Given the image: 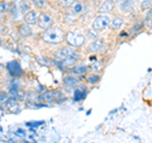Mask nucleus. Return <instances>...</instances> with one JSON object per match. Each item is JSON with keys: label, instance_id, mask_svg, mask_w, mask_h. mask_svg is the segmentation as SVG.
<instances>
[{"label": "nucleus", "instance_id": "nucleus-1", "mask_svg": "<svg viewBox=\"0 0 152 143\" xmlns=\"http://www.w3.org/2000/svg\"><path fill=\"white\" fill-rule=\"evenodd\" d=\"M80 58H81L80 52L76 48H74V47L69 46V45L62 46L61 48H58L53 53V60L61 61V62L65 65V67L67 69V71L72 67L74 65L77 63V61Z\"/></svg>", "mask_w": 152, "mask_h": 143}, {"label": "nucleus", "instance_id": "nucleus-2", "mask_svg": "<svg viewBox=\"0 0 152 143\" xmlns=\"http://www.w3.org/2000/svg\"><path fill=\"white\" fill-rule=\"evenodd\" d=\"M65 31L60 26H52L47 29L42 31L41 33V41H43L45 43L51 45V46H58L62 42H65Z\"/></svg>", "mask_w": 152, "mask_h": 143}, {"label": "nucleus", "instance_id": "nucleus-3", "mask_svg": "<svg viewBox=\"0 0 152 143\" xmlns=\"http://www.w3.org/2000/svg\"><path fill=\"white\" fill-rule=\"evenodd\" d=\"M65 42H66V45L74 47V48H76V50H79V48H81V47H84L85 43H86V37L80 32L69 31V32H66Z\"/></svg>", "mask_w": 152, "mask_h": 143}, {"label": "nucleus", "instance_id": "nucleus-4", "mask_svg": "<svg viewBox=\"0 0 152 143\" xmlns=\"http://www.w3.org/2000/svg\"><path fill=\"white\" fill-rule=\"evenodd\" d=\"M110 22H112V18L109 17V14H99V15H96L93 19L91 28L96 32H103L110 26Z\"/></svg>", "mask_w": 152, "mask_h": 143}, {"label": "nucleus", "instance_id": "nucleus-5", "mask_svg": "<svg viewBox=\"0 0 152 143\" xmlns=\"http://www.w3.org/2000/svg\"><path fill=\"white\" fill-rule=\"evenodd\" d=\"M5 69H7V72L12 76L13 79H18L23 75V69H22V65L19 61L17 60H13V61H9V62L5 65Z\"/></svg>", "mask_w": 152, "mask_h": 143}, {"label": "nucleus", "instance_id": "nucleus-6", "mask_svg": "<svg viewBox=\"0 0 152 143\" xmlns=\"http://www.w3.org/2000/svg\"><path fill=\"white\" fill-rule=\"evenodd\" d=\"M53 22H55V19L51 15V13L48 12H42L39 13V18H38V23H37V26L41 28V29H47V28H50L53 26Z\"/></svg>", "mask_w": 152, "mask_h": 143}, {"label": "nucleus", "instance_id": "nucleus-7", "mask_svg": "<svg viewBox=\"0 0 152 143\" xmlns=\"http://www.w3.org/2000/svg\"><path fill=\"white\" fill-rule=\"evenodd\" d=\"M62 84H64V86L66 89H75V88H77L79 85H80V79H79V76H75L72 74H69V75L64 76Z\"/></svg>", "mask_w": 152, "mask_h": 143}, {"label": "nucleus", "instance_id": "nucleus-8", "mask_svg": "<svg viewBox=\"0 0 152 143\" xmlns=\"http://www.w3.org/2000/svg\"><path fill=\"white\" fill-rule=\"evenodd\" d=\"M89 70H90V66L85 65V63H79V62H77V63L74 65L69 70V72L72 74V75H75V76H79V77H80V76L86 75Z\"/></svg>", "mask_w": 152, "mask_h": 143}, {"label": "nucleus", "instance_id": "nucleus-9", "mask_svg": "<svg viewBox=\"0 0 152 143\" xmlns=\"http://www.w3.org/2000/svg\"><path fill=\"white\" fill-rule=\"evenodd\" d=\"M88 95V88L85 85H81L80 84L77 88L74 89V101L75 103H80L86 98Z\"/></svg>", "mask_w": 152, "mask_h": 143}, {"label": "nucleus", "instance_id": "nucleus-10", "mask_svg": "<svg viewBox=\"0 0 152 143\" xmlns=\"http://www.w3.org/2000/svg\"><path fill=\"white\" fill-rule=\"evenodd\" d=\"M86 10V5H85V1L84 0H75L72 3V5L70 7V12L74 13L75 15H81L83 13H85Z\"/></svg>", "mask_w": 152, "mask_h": 143}, {"label": "nucleus", "instance_id": "nucleus-11", "mask_svg": "<svg viewBox=\"0 0 152 143\" xmlns=\"http://www.w3.org/2000/svg\"><path fill=\"white\" fill-rule=\"evenodd\" d=\"M104 41L102 38H96V39H93L90 42V45L88 46V51L90 53H98V52H100L104 47Z\"/></svg>", "mask_w": 152, "mask_h": 143}, {"label": "nucleus", "instance_id": "nucleus-12", "mask_svg": "<svg viewBox=\"0 0 152 143\" xmlns=\"http://www.w3.org/2000/svg\"><path fill=\"white\" fill-rule=\"evenodd\" d=\"M17 31H18V34L22 38H29L31 36H33L32 27L29 24H27V23H24V22L17 27Z\"/></svg>", "mask_w": 152, "mask_h": 143}, {"label": "nucleus", "instance_id": "nucleus-13", "mask_svg": "<svg viewBox=\"0 0 152 143\" xmlns=\"http://www.w3.org/2000/svg\"><path fill=\"white\" fill-rule=\"evenodd\" d=\"M38 18H39V13L37 10H29L27 14H24L23 22L27 23V24H29V26H34L38 23Z\"/></svg>", "mask_w": 152, "mask_h": 143}, {"label": "nucleus", "instance_id": "nucleus-14", "mask_svg": "<svg viewBox=\"0 0 152 143\" xmlns=\"http://www.w3.org/2000/svg\"><path fill=\"white\" fill-rule=\"evenodd\" d=\"M114 7H115V3L113 0H104V1L100 4L98 12L100 14H109L114 10Z\"/></svg>", "mask_w": 152, "mask_h": 143}, {"label": "nucleus", "instance_id": "nucleus-15", "mask_svg": "<svg viewBox=\"0 0 152 143\" xmlns=\"http://www.w3.org/2000/svg\"><path fill=\"white\" fill-rule=\"evenodd\" d=\"M134 8V0H122L119 1V10L122 14H129Z\"/></svg>", "mask_w": 152, "mask_h": 143}, {"label": "nucleus", "instance_id": "nucleus-16", "mask_svg": "<svg viewBox=\"0 0 152 143\" xmlns=\"http://www.w3.org/2000/svg\"><path fill=\"white\" fill-rule=\"evenodd\" d=\"M41 101L45 104H53L56 103V96H55V90H45L41 94Z\"/></svg>", "mask_w": 152, "mask_h": 143}, {"label": "nucleus", "instance_id": "nucleus-17", "mask_svg": "<svg viewBox=\"0 0 152 143\" xmlns=\"http://www.w3.org/2000/svg\"><path fill=\"white\" fill-rule=\"evenodd\" d=\"M124 17L122 15H115L112 18V22H110V29L112 31H119L121 28L123 27V24H124Z\"/></svg>", "mask_w": 152, "mask_h": 143}, {"label": "nucleus", "instance_id": "nucleus-18", "mask_svg": "<svg viewBox=\"0 0 152 143\" xmlns=\"http://www.w3.org/2000/svg\"><path fill=\"white\" fill-rule=\"evenodd\" d=\"M19 100L17 98H13L10 96V99H9V103H8V105H7V109H8V112H10L13 114H19L20 113V107H19Z\"/></svg>", "mask_w": 152, "mask_h": 143}, {"label": "nucleus", "instance_id": "nucleus-19", "mask_svg": "<svg viewBox=\"0 0 152 143\" xmlns=\"http://www.w3.org/2000/svg\"><path fill=\"white\" fill-rule=\"evenodd\" d=\"M100 79L102 76L99 75L98 72H91V74H88L85 75V81H86L88 85H91V86H95L100 82Z\"/></svg>", "mask_w": 152, "mask_h": 143}, {"label": "nucleus", "instance_id": "nucleus-20", "mask_svg": "<svg viewBox=\"0 0 152 143\" xmlns=\"http://www.w3.org/2000/svg\"><path fill=\"white\" fill-rule=\"evenodd\" d=\"M20 9H19V7L15 3H10V7H9V12H8V15L9 18L12 19V20H17V19L19 18V14H20Z\"/></svg>", "mask_w": 152, "mask_h": 143}, {"label": "nucleus", "instance_id": "nucleus-21", "mask_svg": "<svg viewBox=\"0 0 152 143\" xmlns=\"http://www.w3.org/2000/svg\"><path fill=\"white\" fill-rule=\"evenodd\" d=\"M62 22L65 23V24H67V26H74V24L77 23V15H75V14L71 13V12H67L64 15Z\"/></svg>", "mask_w": 152, "mask_h": 143}, {"label": "nucleus", "instance_id": "nucleus-22", "mask_svg": "<svg viewBox=\"0 0 152 143\" xmlns=\"http://www.w3.org/2000/svg\"><path fill=\"white\" fill-rule=\"evenodd\" d=\"M143 27H145V20H137V22L133 23V26L131 27V29L128 32L134 36L136 33H138V32H141L142 29H143Z\"/></svg>", "mask_w": 152, "mask_h": 143}, {"label": "nucleus", "instance_id": "nucleus-23", "mask_svg": "<svg viewBox=\"0 0 152 143\" xmlns=\"http://www.w3.org/2000/svg\"><path fill=\"white\" fill-rule=\"evenodd\" d=\"M19 9H20V12L23 14H27L29 10H32L31 3L28 1V0H20V3H19Z\"/></svg>", "mask_w": 152, "mask_h": 143}, {"label": "nucleus", "instance_id": "nucleus-24", "mask_svg": "<svg viewBox=\"0 0 152 143\" xmlns=\"http://www.w3.org/2000/svg\"><path fill=\"white\" fill-rule=\"evenodd\" d=\"M9 99H10V95H9V93H7V91H4V90H3V91L0 93V103H1V107L8 105Z\"/></svg>", "mask_w": 152, "mask_h": 143}, {"label": "nucleus", "instance_id": "nucleus-25", "mask_svg": "<svg viewBox=\"0 0 152 143\" xmlns=\"http://www.w3.org/2000/svg\"><path fill=\"white\" fill-rule=\"evenodd\" d=\"M152 7V0H141L140 9L142 12H148V9Z\"/></svg>", "mask_w": 152, "mask_h": 143}, {"label": "nucleus", "instance_id": "nucleus-26", "mask_svg": "<svg viewBox=\"0 0 152 143\" xmlns=\"http://www.w3.org/2000/svg\"><path fill=\"white\" fill-rule=\"evenodd\" d=\"M55 96H56V103L61 104L66 100V95L61 91V90H55Z\"/></svg>", "mask_w": 152, "mask_h": 143}, {"label": "nucleus", "instance_id": "nucleus-27", "mask_svg": "<svg viewBox=\"0 0 152 143\" xmlns=\"http://www.w3.org/2000/svg\"><path fill=\"white\" fill-rule=\"evenodd\" d=\"M9 7H10V3H7L5 0H1V1H0V13H1V15H4L5 13L8 14Z\"/></svg>", "mask_w": 152, "mask_h": 143}, {"label": "nucleus", "instance_id": "nucleus-28", "mask_svg": "<svg viewBox=\"0 0 152 143\" xmlns=\"http://www.w3.org/2000/svg\"><path fill=\"white\" fill-rule=\"evenodd\" d=\"M32 3L37 9H46L47 8V0H32Z\"/></svg>", "mask_w": 152, "mask_h": 143}, {"label": "nucleus", "instance_id": "nucleus-29", "mask_svg": "<svg viewBox=\"0 0 152 143\" xmlns=\"http://www.w3.org/2000/svg\"><path fill=\"white\" fill-rule=\"evenodd\" d=\"M100 69H102L100 61H95V62H91V65H90V71H94V72H98Z\"/></svg>", "mask_w": 152, "mask_h": 143}, {"label": "nucleus", "instance_id": "nucleus-30", "mask_svg": "<svg viewBox=\"0 0 152 143\" xmlns=\"http://www.w3.org/2000/svg\"><path fill=\"white\" fill-rule=\"evenodd\" d=\"M57 1H58V4L62 8H70L75 0H57Z\"/></svg>", "mask_w": 152, "mask_h": 143}, {"label": "nucleus", "instance_id": "nucleus-31", "mask_svg": "<svg viewBox=\"0 0 152 143\" xmlns=\"http://www.w3.org/2000/svg\"><path fill=\"white\" fill-rule=\"evenodd\" d=\"M17 99L19 100V101H23V100H26V99H27V94H26V91H23V90L19 89L18 91H17Z\"/></svg>", "mask_w": 152, "mask_h": 143}, {"label": "nucleus", "instance_id": "nucleus-32", "mask_svg": "<svg viewBox=\"0 0 152 143\" xmlns=\"http://www.w3.org/2000/svg\"><path fill=\"white\" fill-rule=\"evenodd\" d=\"M43 123L45 122H32V123H27V127H29V128H37V127H39V125H42V124H43Z\"/></svg>", "mask_w": 152, "mask_h": 143}, {"label": "nucleus", "instance_id": "nucleus-33", "mask_svg": "<svg viewBox=\"0 0 152 143\" xmlns=\"http://www.w3.org/2000/svg\"><path fill=\"white\" fill-rule=\"evenodd\" d=\"M98 33H99V32H96L95 29H93V28H91V29L88 31V36L91 37L93 39H96V38H98Z\"/></svg>", "mask_w": 152, "mask_h": 143}, {"label": "nucleus", "instance_id": "nucleus-34", "mask_svg": "<svg viewBox=\"0 0 152 143\" xmlns=\"http://www.w3.org/2000/svg\"><path fill=\"white\" fill-rule=\"evenodd\" d=\"M10 89L12 90H15V91H18V90L20 89V88H19V81L18 80H15V79L13 80V82L10 84Z\"/></svg>", "mask_w": 152, "mask_h": 143}, {"label": "nucleus", "instance_id": "nucleus-35", "mask_svg": "<svg viewBox=\"0 0 152 143\" xmlns=\"http://www.w3.org/2000/svg\"><path fill=\"white\" fill-rule=\"evenodd\" d=\"M15 136H18V137H26L27 136V132L23 131V129H17Z\"/></svg>", "mask_w": 152, "mask_h": 143}, {"label": "nucleus", "instance_id": "nucleus-36", "mask_svg": "<svg viewBox=\"0 0 152 143\" xmlns=\"http://www.w3.org/2000/svg\"><path fill=\"white\" fill-rule=\"evenodd\" d=\"M129 34H131L129 32H121V33H119V37H128Z\"/></svg>", "mask_w": 152, "mask_h": 143}, {"label": "nucleus", "instance_id": "nucleus-37", "mask_svg": "<svg viewBox=\"0 0 152 143\" xmlns=\"http://www.w3.org/2000/svg\"><path fill=\"white\" fill-rule=\"evenodd\" d=\"M147 18H150V19H152V7L148 9V12H147Z\"/></svg>", "mask_w": 152, "mask_h": 143}, {"label": "nucleus", "instance_id": "nucleus-38", "mask_svg": "<svg viewBox=\"0 0 152 143\" xmlns=\"http://www.w3.org/2000/svg\"><path fill=\"white\" fill-rule=\"evenodd\" d=\"M89 60H90V62H95V61H98L96 56H90V57H89Z\"/></svg>", "mask_w": 152, "mask_h": 143}, {"label": "nucleus", "instance_id": "nucleus-39", "mask_svg": "<svg viewBox=\"0 0 152 143\" xmlns=\"http://www.w3.org/2000/svg\"><path fill=\"white\" fill-rule=\"evenodd\" d=\"M8 32V28L5 27V28H4V26L1 27V34H4V33H7Z\"/></svg>", "mask_w": 152, "mask_h": 143}, {"label": "nucleus", "instance_id": "nucleus-40", "mask_svg": "<svg viewBox=\"0 0 152 143\" xmlns=\"http://www.w3.org/2000/svg\"><path fill=\"white\" fill-rule=\"evenodd\" d=\"M8 143H17V142H15V141H9Z\"/></svg>", "mask_w": 152, "mask_h": 143}, {"label": "nucleus", "instance_id": "nucleus-41", "mask_svg": "<svg viewBox=\"0 0 152 143\" xmlns=\"http://www.w3.org/2000/svg\"><path fill=\"white\" fill-rule=\"evenodd\" d=\"M113 1H114V3H115V1H122V0H113Z\"/></svg>", "mask_w": 152, "mask_h": 143}]
</instances>
